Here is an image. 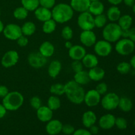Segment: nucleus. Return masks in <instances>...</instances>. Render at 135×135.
<instances>
[{
    "instance_id": "nucleus-11",
    "label": "nucleus",
    "mask_w": 135,
    "mask_h": 135,
    "mask_svg": "<svg viewBox=\"0 0 135 135\" xmlns=\"http://www.w3.org/2000/svg\"><path fill=\"white\" fill-rule=\"evenodd\" d=\"M19 55L15 50L7 51L3 55L1 60V65L5 68H10L15 65L18 61Z\"/></svg>"
},
{
    "instance_id": "nucleus-39",
    "label": "nucleus",
    "mask_w": 135,
    "mask_h": 135,
    "mask_svg": "<svg viewBox=\"0 0 135 135\" xmlns=\"http://www.w3.org/2000/svg\"><path fill=\"white\" fill-rule=\"evenodd\" d=\"M115 125L121 130H124L127 127V121L123 117H117L115 119Z\"/></svg>"
},
{
    "instance_id": "nucleus-19",
    "label": "nucleus",
    "mask_w": 135,
    "mask_h": 135,
    "mask_svg": "<svg viewBox=\"0 0 135 135\" xmlns=\"http://www.w3.org/2000/svg\"><path fill=\"white\" fill-rule=\"evenodd\" d=\"M34 15H35V17L37 18V20L43 22L52 18L51 9H47V8L41 6L38 7L34 11Z\"/></svg>"
},
{
    "instance_id": "nucleus-37",
    "label": "nucleus",
    "mask_w": 135,
    "mask_h": 135,
    "mask_svg": "<svg viewBox=\"0 0 135 135\" xmlns=\"http://www.w3.org/2000/svg\"><path fill=\"white\" fill-rule=\"evenodd\" d=\"M131 65L130 63L128 62L123 61L119 63L117 66V71L120 74L122 75H126V74L129 73L130 72L131 69Z\"/></svg>"
},
{
    "instance_id": "nucleus-13",
    "label": "nucleus",
    "mask_w": 135,
    "mask_h": 135,
    "mask_svg": "<svg viewBox=\"0 0 135 135\" xmlns=\"http://www.w3.org/2000/svg\"><path fill=\"white\" fill-rule=\"evenodd\" d=\"M80 41L83 46L90 47L96 44L97 38L92 30H83L80 34Z\"/></svg>"
},
{
    "instance_id": "nucleus-24",
    "label": "nucleus",
    "mask_w": 135,
    "mask_h": 135,
    "mask_svg": "<svg viewBox=\"0 0 135 135\" xmlns=\"http://www.w3.org/2000/svg\"><path fill=\"white\" fill-rule=\"evenodd\" d=\"M61 69V63L59 60H53L49 65L47 73L50 77L55 79L59 75Z\"/></svg>"
},
{
    "instance_id": "nucleus-6",
    "label": "nucleus",
    "mask_w": 135,
    "mask_h": 135,
    "mask_svg": "<svg viewBox=\"0 0 135 135\" xmlns=\"http://www.w3.org/2000/svg\"><path fill=\"white\" fill-rule=\"evenodd\" d=\"M119 96L115 92H109L104 95L101 98V105L104 109L108 111H112L118 108Z\"/></svg>"
},
{
    "instance_id": "nucleus-14",
    "label": "nucleus",
    "mask_w": 135,
    "mask_h": 135,
    "mask_svg": "<svg viewBox=\"0 0 135 135\" xmlns=\"http://www.w3.org/2000/svg\"><path fill=\"white\" fill-rule=\"evenodd\" d=\"M86 54V49L80 45H73L69 50V56L73 61H81Z\"/></svg>"
},
{
    "instance_id": "nucleus-34",
    "label": "nucleus",
    "mask_w": 135,
    "mask_h": 135,
    "mask_svg": "<svg viewBox=\"0 0 135 135\" xmlns=\"http://www.w3.org/2000/svg\"><path fill=\"white\" fill-rule=\"evenodd\" d=\"M50 92L55 96H62V95L65 94V84H61V83L52 84L50 88Z\"/></svg>"
},
{
    "instance_id": "nucleus-3",
    "label": "nucleus",
    "mask_w": 135,
    "mask_h": 135,
    "mask_svg": "<svg viewBox=\"0 0 135 135\" xmlns=\"http://www.w3.org/2000/svg\"><path fill=\"white\" fill-rule=\"evenodd\" d=\"M24 103V96L17 91L9 92L8 94L3 98L2 104L7 111H17L21 108Z\"/></svg>"
},
{
    "instance_id": "nucleus-56",
    "label": "nucleus",
    "mask_w": 135,
    "mask_h": 135,
    "mask_svg": "<svg viewBox=\"0 0 135 135\" xmlns=\"http://www.w3.org/2000/svg\"><path fill=\"white\" fill-rule=\"evenodd\" d=\"M4 27H5V26H4L3 23L2 21L0 20V34L3 32V30Z\"/></svg>"
},
{
    "instance_id": "nucleus-30",
    "label": "nucleus",
    "mask_w": 135,
    "mask_h": 135,
    "mask_svg": "<svg viewBox=\"0 0 135 135\" xmlns=\"http://www.w3.org/2000/svg\"><path fill=\"white\" fill-rule=\"evenodd\" d=\"M21 30H22V35L25 36H30L35 33L36 30V26L33 22L27 21L21 26Z\"/></svg>"
},
{
    "instance_id": "nucleus-23",
    "label": "nucleus",
    "mask_w": 135,
    "mask_h": 135,
    "mask_svg": "<svg viewBox=\"0 0 135 135\" xmlns=\"http://www.w3.org/2000/svg\"><path fill=\"white\" fill-rule=\"evenodd\" d=\"M83 66L86 68L91 69L98 66L99 63L98 57L92 54H88L84 55V57L81 60Z\"/></svg>"
},
{
    "instance_id": "nucleus-25",
    "label": "nucleus",
    "mask_w": 135,
    "mask_h": 135,
    "mask_svg": "<svg viewBox=\"0 0 135 135\" xmlns=\"http://www.w3.org/2000/svg\"><path fill=\"white\" fill-rule=\"evenodd\" d=\"M121 16V11H120L119 8L115 5H112L107 11V18L112 22H115L116 21H118L119 18H120Z\"/></svg>"
},
{
    "instance_id": "nucleus-57",
    "label": "nucleus",
    "mask_w": 135,
    "mask_h": 135,
    "mask_svg": "<svg viewBox=\"0 0 135 135\" xmlns=\"http://www.w3.org/2000/svg\"><path fill=\"white\" fill-rule=\"evenodd\" d=\"M132 7H133V13H134V14H135V3L134 4V5H133V6Z\"/></svg>"
},
{
    "instance_id": "nucleus-26",
    "label": "nucleus",
    "mask_w": 135,
    "mask_h": 135,
    "mask_svg": "<svg viewBox=\"0 0 135 135\" xmlns=\"http://www.w3.org/2000/svg\"><path fill=\"white\" fill-rule=\"evenodd\" d=\"M74 80L80 85H86L90 81L88 71L83 70L78 73H75L74 75Z\"/></svg>"
},
{
    "instance_id": "nucleus-4",
    "label": "nucleus",
    "mask_w": 135,
    "mask_h": 135,
    "mask_svg": "<svg viewBox=\"0 0 135 135\" xmlns=\"http://www.w3.org/2000/svg\"><path fill=\"white\" fill-rule=\"evenodd\" d=\"M121 31L122 29L118 24L115 22H110L106 24L103 28L102 36L105 40L110 43H114L121 39Z\"/></svg>"
},
{
    "instance_id": "nucleus-1",
    "label": "nucleus",
    "mask_w": 135,
    "mask_h": 135,
    "mask_svg": "<svg viewBox=\"0 0 135 135\" xmlns=\"http://www.w3.org/2000/svg\"><path fill=\"white\" fill-rule=\"evenodd\" d=\"M65 94L71 103L76 105H80L84 102L85 91L81 85L76 83L74 80H72L67 82L65 84Z\"/></svg>"
},
{
    "instance_id": "nucleus-49",
    "label": "nucleus",
    "mask_w": 135,
    "mask_h": 135,
    "mask_svg": "<svg viewBox=\"0 0 135 135\" xmlns=\"http://www.w3.org/2000/svg\"><path fill=\"white\" fill-rule=\"evenodd\" d=\"M89 131L92 135L97 134L99 132V127L95 125H92L89 128Z\"/></svg>"
},
{
    "instance_id": "nucleus-38",
    "label": "nucleus",
    "mask_w": 135,
    "mask_h": 135,
    "mask_svg": "<svg viewBox=\"0 0 135 135\" xmlns=\"http://www.w3.org/2000/svg\"><path fill=\"white\" fill-rule=\"evenodd\" d=\"M61 36L64 40H70L73 38V29L69 26H65L63 27L61 31Z\"/></svg>"
},
{
    "instance_id": "nucleus-10",
    "label": "nucleus",
    "mask_w": 135,
    "mask_h": 135,
    "mask_svg": "<svg viewBox=\"0 0 135 135\" xmlns=\"http://www.w3.org/2000/svg\"><path fill=\"white\" fill-rule=\"evenodd\" d=\"M112 44L105 40L96 41L94 45V50L96 55L100 57H107L112 51Z\"/></svg>"
},
{
    "instance_id": "nucleus-46",
    "label": "nucleus",
    "mask_w": 135,
    "mask_h": 135,
    "mask_svg": "<svg viewBox=\"0 0 135 135\" xmlns=\"http://www.w3.org/2000/svg\"><path fill=\"white\" fill-rule=\"evenodd\" d=\"M73 135H92L90 133V132L87 129H79L75 131Z\"/></svg>"
},
{
    "instance_id": "nucleus-2",
    "label": "nucleus",
    "mask_w": 135,
    "mask_h": 135,
    "mask_svg": "<svg viewBox=\"0 0 135 135\" xmlns=\"http://www.w3.org/2000/svg\"><path fill=\"white\" fill-rule=\"evenodd\" d=\"M52 18L57 23L63 24L72 19L74 11L69 4L61 3L55 5L51 9Z\"/></svg>"
},
{
    "instance_id": "nucleus-52",
    "label": "nucleus",
    "mask_w": 135,
    "mask_h": 135,
    "mask_svg": "<svg viewBox=\"0 0 135 135\" xmlns=\"http://www.w3.org/2000/svg\"><path fill=\"white\" fill-rule=\"evenodd\" d=\"M108 2L110 4H112V5H115L117 6L118 5H119L120 3L123 2V0H108Z\"/></svg>"
},
{
    "instance_id": "nucleus-33",
    "label": "nucleus",
    "mask_w": 135,
    "mask_h": 135,
    "mask_svg": "<svg viewBox=\"0 0 135 135\" xmlns=\"http://www.w3.org/2000/svg\"><path fill=\"white\" fill-rule=\"evenodd\" d=\"M21 4L28 11H34L40 6L39 0H21Z\"/></svg>"
},
{
    "instance_id": "nucleus-7",
    "label": "nucleus",
    "mask_w": 135,
    "mask_h": 135,
    "mask_svg": "<svg viewBox=\"0 0 135 135\" xmlns=\"http://www.w3.org/2000/svg\"><path fill=\"white\" fill-rule=\"evenodd\" d=\"M77 24L83 30H92L95 27L94 16L88 11L80 13L78 17Z\"/></svg>"
},
{
    "instance_id": "nucleus-18",
    "label": "nucleus",
    "mask_w": 135,
    "mask_h": 135,
    "mask_svg": "<svg viewBox=\"0 0 135 135\" xmlns=\"http://www.w3.org/2000/svg\"><path fill=\"white\" fill-rule=\"evenodd\" d=\"M36 115L38 119L44 123H46L52 119L53 111L47 106H41L36 110Z\"/></svg>"
},
{
    "instance_id": "nucleus-55",
    "label": "nucleus",
    "mask_w": 135,
    "mask_h": 135,
    "mask_svg": "<svg viewBox=\"0 0 135 135\" xmlns=\"http://www.w3.org/2000/svg\"><path fill=\"white\" fill-rule=\"evenodd\" d=\"M130 64L131 65V67H133L134 69H135V55H133L130 60Z\"/></svg>"
},
{
    "instance_id": "nucleus-45",
    "label": "nucleus",
    "mask_w": 135,
    "mask_h": 135,
    "mask_svg": "<svg viewBox=\"0 0 135 135\" xmlns=\"http://www.w3.org/2000/svg\"><path fill=\"white\" fill-rule=\"evenodd\" d=\"M17 43L18 46H20V47H26L28 45V39L27 36L22 35L17 40Z\"/></svg>"
},
{
    "instance_id": "nucleus-41",
    "label": "nucleus",
    "mask_w": 135,
    "mask_h": 135,
    "mask_svg": "<svg viewBox=\"0 0 135 135\" xmlns=\"http://www.w3.org/2000/svg\"><path fill=\"white\" fill-rule=\"evenodd\" d=\"M39 3L41 7L51 9L55 5V0H39Z\"/></svg>"
},
{
    "instance_id": "nucleus-58",
    "label": "nucleus",
    "mask_w": 135,
    "mask_h": 135,
    "mask_svg": "<svg viewBox=\"0 0 135 135\" xmlns=\"http://www.w3.org/2000/svg\"><path fill=\"white\" fill-rule=\"evenodd\" d=\"M90 1L92 2V1H100V0H90Z\"/></svg>"
},
{
    "instance_id": "nucleus-44",
    "label": "nucleus",
    "mask_w": 135,
    "mask_h": 135,
    "mask_svg": "<svg viewBox=\"0 0 135 135\" xmlns=\"http://www.w3.org/2000/svg\"><path fill=\"white\" fill-rule=\"evenodd\" d=\"M75 128L71 124H65V125H63L62 127V131L66 135H71L73 134V133L75 132Z\"/></svg>"
},
{
    "instance_id": "nucleus-32",
    "label": "nucleus",
    "mask_w": 135,
    "mask_h": 135,
    "mask_svg": "<svg viewBox=\"0 0 135 135\" xmlns=\"http://www.w3.org/2000/svg\"><path fill=\"white\" fill-rule=\"evenodd\" d=\"M57 27V22L53 18L44 22L42 30L45 34H51L55 30Z\"/></svg>"
},
{
    "instance_id": "nucleus-35",
    "label": "nucleus",
    "mask_w": 135,
    "mask_h": 135,
    "mask_svg": "<svg viewBox=\"0 0 135 135\" xmlns=\"http://www.w3.org/2000/svg\"><path fill=\"white\" fill-rule=\"evenodd\" d=\"M28 11L26 10L22 6L17 7L13 11V16L16 19L24 20L27 18L28 15Z\"/></svg>"
},
{
    "instance_id": "nucleus-50",
    "label": "nucleus",
    "mask_w": 135,
    "mask_h": 135,
    "mask_svg": "<svg viewBox=\"0 0 135 135\" xmlns=\"http://www.w3.org/2000/svg\"><path fill=\"white\" fill-rule=\"evenodd\" d=\"M7 110L4 107V105L2 104H0V119L5 117L7 113Z\"/></svg>"
},
{
    "instance_id": "nucleus-28",
    "label": "nucleus",
    "mask_w": 135,
    "mask_h": 135,
    "mask_svg": "<svg viewBox=\"0 0 135 135\" xmlns=\"http://www.w3.org/2000/svg\"><path fill=\"white\" fill-rule=\"evenodd\" d=\"M119 26L122 30H128L131 28L133 25V18L129 15H123L118 20Z\"/></svg>"
},
{
    "instance_id": "nucleus-17",
    "label": "nucleus",
    "mask_w": 135,
    "mask_h": 135,
    "mask_svg": "<svg viewBox=\"0 0 135 135\" xmlns=\"http://www.w3.org/2000/svg\"><path fill=\"white\" fill-rule=\"evenodd\" d=\"M90 3V0H71L70 5L74 11L80 13L88 11Z\"/></svg>"
},
{
    "instance_id": "nucleus-42",
    "label": "nucleus",
    "mask_w": 135,
    "mask_h": 135,
    "mask_svg": "<svg viewBox=\"0 0 135 135\" xmlns=\"http://www.w3.org/2000/svg\"><path fill=\"white\" fill-rule=\"evenodd\" d=\"M96 90L101 96L105 95L108 92V85L105 83H100L97 84L96 87Z\"/></svg>"
},
{
    "instance_id": "nucleus-31",
    "label": "nucleus",
    "mask_w": 135,
    "mask_h": 135,
    "mask_svg": "<svg viewBox=\"0 0 135 135\" xmlns=\"http://www.w3.org/2000/svg\"><path fill=\"white\" fill-rule=\"evenodd\" d=\"M61 105V100L59 96L52 95L47 100V107L52 111L57 110Z\"/></svg>"
},
{
    "instance_id": "nucleus-21",
    "label": "nucleus",
    "mask_w": 135,
    "mask_h": 135,
    "mask_svg": "<svg viewBox=\"0 0 135 135\" xmlns=\"http://www.w3.org/2000/svg\"><path fill=\"white\" fill-rule=\"evenodd\" d=\"M88 73L90 80H93V81L95 82H98L102 80L105 75V72L104 69L98 67V66L90 69L89 71H88Z\"/></svg>"
},
{
    "instance_id": "nucleus-43",
    "label": "nucleus",
    "mask_w": 135,
    "mask_h": 135,
    "mask_svg": "<svg viewBox=\"0 0 135 135\" xmlns=\"http://www.w3.org/2000/svg\"><path fill=\"white\" fill-rule=\"evenodd\" d=\"M83 64L81 61H73V62L71 64L73 71L75 73H78L79 71H81L83 70Z\"/></svg>"
},
{
    "instance_id": "nucleus-36",
    "label": "nucleus",
    "mask_w": 135,
    "mask_h": 135,
    "mask_svg": "<svg viewBox=\"0 0 135 135\" xmlns=\"http://www.w3.org/2000/svg\"><path fill=\"white\" fill-rule=\"evenodd\" d=\"M94 18L95 27L101 28H104L106 25L108 18H107L106 15H104V13L101 15H99L95 16V17H94Z\"/></svg>"
},
{
    "instance_id": "nucleus-47",
    "label": "nucleus",
    "mask_w": 135,
    "mask_h": 135,
    "mask_svg": "<svg viewBox=\"0 0 135 135\" xmlns=\"http://www.w3.org/2000/svg\"><path fill=\"white\" fill-rule=\"evenodd\" d=\"M9 92V91L7 87L4 85L0 86V98H5Z\"/></svg>"
},
{
    "instance_id": "nucleus-12",
    "label": "nucleus",
    "mask_w": 135,
    "mask_h": 135,
    "mask_svg": "<svg viewBox=\"0 0 135 135\" xmlns=\"http://www.w3.org/2000/svg\"><path fill=\"white\" fill-rule=\"evenodd\" d=\"M101 101V95L95 89H92L85 92L84 102L88 107L97 106Z\"/></svg>"
},
{
    "instance_id": "nucleus-5",
    "label": "nucleus",
    "mask_w": 135,
    "mask_h": 135,
    "mask_svg": "<svg viewBox=\"0 0 135 135\" xmlns=\"http://www.w3.org/2000/svg\"><path fill=\"white\" fill-rule=\"evenodd\" d=\"M115 49L119 55H129L134 51L135 43L129 38H122L116 42Z\"/></svg>"
},
{
    "instance_id": "nucleus-8",
    "label": "nucleus",
    "mask_w": 135,
    "mask_h": 135,
    "mask_svg": "<svg viewBox=\"0 0 135 135\" xmlns=\"http://www.w3.org/2000/svg\"><path fill=\"white\" fill-rule=\"evenodd\" d=\"M4 36L10 40H17L20 36L22 35L21 27L19 25L15 23L7 25L3 30Z\"/></svg>"
},
{
    "instance_id": "nucleus-15",
    "label": "nucleus",
    "mask_w": 135,
    "mask_h": 135,
    "mask_svg": "<svg viewBox=\"0 0 135 135\" xmlns=\"http://www.w3.org/2000/svg\"><path fill=\"white\" fill-rule=\"evenodd\" d=\"M115 117L111 113L104 115L99 119V126L104 130L112 129L115 126Z\"/></svg>"
},
{
    "instance_id": "nucleus-40",
    "label": "nucleus",
    "mask_w": 135,
    "mask_h": 135,
    "mask_svg": "<svg viewBox=\"0 0 135 135\" xmlns=\"http://www.w3.org/2000/svg\"><path fill=\"white\" fill-rule=\"evenodd\" d=\"M30 104L33 109H37L42 106V101L38 96H33L30 100Z\"/></svg>"
},
{
    "instance_id": "nucleus-9",
    "label": "nucleus",
    "mask_w": 135,
    "mask_h": 135,
    "mask_svg": "<svg viewBox=\"0 0 135 135\" xmlns=\"http://www.w3.org/2000/svg\"><path fill=\"white\" fill-rule=\"evenodd\" d=\"M28 63L34 69H40L47 63V58L39 51H32L28 56Z\"/></svg>"
},
{
    "instance_id": "nucleus-27",
    "label": "nucleus",
    "mask_w": 135,
    "mask_h": 135,
    "mask_svg": "<svg viewBox=\"0 0 135 135\" xmlns=\"http://www.w3.org/2000/svg\"><path fill=\"white\" fill-rule=\"evenodd\" d=\"M88 11L93 16L103 14L104 11V5L100 1H92L88 8Z\"/></svg>"
},
{
    "instance_id": "nucleus-22",
    "label": "nucleus",
    "mask_w": 135,
    "mask_h": 135,
    "mask_svg": "<svg viewBox=\"0 0 135 135\" xmlns=\"http://www.w3.org/2000/svg\"><path fill=\"white\" fill-rule=\"evenodd\" d=\"M97 121L96 113L92 111H87L84 112L82 117V122L86 128L89 129L91 126L95 125Z\"/></svg>"
},
{
    "instance_id": "nucleus-54",
    "label": "nucleus",
    "mask_w": 135,
    "mask_h": 135,
    "mask_svg": "<svg viewBox=\"0 0 135 135\" xmlns=\"http://www.w3.org/2000/svg\"><path fill=\"white\" fill-rule=\"evenodd\" d=\"M73 46V44L72 42H70L69 40H67L65 42V47H66L67 49H68V50H69L70 48H71V47Z\"/></svg>"
},
{
    "instance_id": "nucleus-51",
    "label": "nucleus",
    "mask_w": 135,
    "mask_h": 135,
    "mask_svg": "<svg viewBox=\"0 0 135 135\" xmlns=\"http://www.w3.org/2000/svg\"><path fill=\"white\" fill-rule=\"evenodd\" d=\"M123 2L128 7H133L135 3V0H123Z\"/></svg>"
},
{
    "instance_id": "nucleus-16",
    "label": "nucleus",
    "mask_w": 135,
    "mask_h": 135,
    "mask_svg": "<svg viewBox=\"0 0 135 135\" xmlns=\"http://www.w3.org/2000/svg\"><path fill=\"white\" fill-rule=\"evenodd\" d=\"M63 124L59 120L51 119L46 126V131L50 135H57L61 132Z\"/></svg>"
},
{
    "instance_id": "nucleus-59",
    "label": "nucleus",
    "mask_w": 135,
    "mask_h": 135,
    "mask_svg": "<svg viewBox=\"0 0 135 135\" xmlns=\"http://www.w3.org/2000/svg\"><path fill=\"white\" fill-rule=\"evenodd\" d=\"M0 15H1V9H0Z\"/></svg>"
},
{
    "instance_id": "nucleus-29",
    "label": "nucleus",
    "mask_w": 135,
    "mask_h": 135,
    "mask_svg": "<svg viewBox=\"0 0 135 135\" xmlns=\"http://www.w3.org/2000/svg\"><path fill=\"white\" fill-rule=\"evenodd\" d=\"M133 106V104L132 100L128 97H121L119 98L118 108L122 112H129L132 109Z\"/></svg>"
},
{
    "instance_id": "nucleus-48",
    "label": "nucleus",
    "mask_w": 135,
    "mask_h": 135,
    "mask_svg": "<svg viewBox=\"0 0 135 135\" xmlns=\"http://www.w3.org/2000/svg\"><path fill=\"white\" fill-rule=\"evenodd\" d=\"M129 39L135 43V27L131 28L129 30Z\"/></svg>"
},
{
    "instance_id": "nucleus-20",
    "label": "nucleus",
    "mask_w": 135,
    "mask_h": 135,
    "mask_svg": "<svg viewBox=\"0 0 135 135\" xmlns=\"http://www.w3.org/2000/svg\"><path fill=\"white\" fill-rule=\"evenodd\" d=\"M38 51L45 57L48 58L54 55L55 52V47L50 42L45 41L40 46Z\"/></svg>"
},
{
    "instance_id": "nucleus-53",
    "label": "nucleus",
    "mask_w": 135,
    "mask_h": 135,
    "mask_svg": "<svg viewBox=\"0 0 135 135\" xmlns=\"http://www.w3.org/2000/svg\"><path fill=\"white\" fill-rule=\"evenodd\" d=\"M129 30H122L121 31V37H123V38H128L129 37Z\"/></svg>"
}]
</instances>
